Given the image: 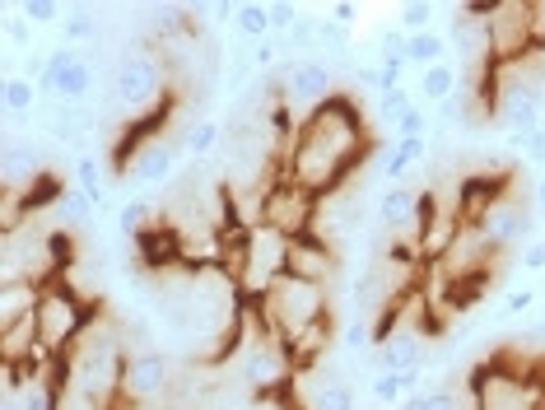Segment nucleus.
I'll return each instance as SVG.
<instances>
[{"mask_svg":"<svg viewBox=\"0 0 545 410\" xmlns=\"http://www.w3.org/2000/svg\"><path fill=\"white\" fill-rule=\"evenodd\" d=\"M368 150H373V140H368V122L359 103L350 94H336L331 103H322L299 122V136L289 140L285 150V182L313 196H336L341 182L364 164Z\"/></svg>","mask_w":545,"mask_h":410,"instance_id":"1","label":"nucleus"},{"mask_svg":"<svg viewBox=\"0 0 545 410\" xmlns=\"http://www.w3.org/2000/svg\"><path fill=\"white\" fill-rule=\"evenodd\" d=\"M126 359L131 350L122 345L117 327H108L103 317H94V327L84 331L75 350L61 359V373L70 383H80L94 401H103L108 410H122V373H126Z\"/></svg>","mask_w":545,"mask_h":410,"instance_id":"2","label":"nucleus"},{"mask_svg":"<svg viewBox=\"0 0 545 410\" xmlns=\"http://www.w3.org/2000/svg\"><path fill=\"white\" fill-rule=\"evenodd\" d=\"M252 313L261 317V327L271 341H294L308 327H317L322 317H331V294L327 285H313V280H294V275H280L261 299L247 303Z\"/></svg>","mask_w":545,"mask_h":410,"instance_id":"3","label":"nucleus"},{"mask_svg":"<svg viewBox=\"0 0 545 410\" xmlns=\"http://www.w3.org/2000/svg\"><path fill=\"white\" fill-rule=\"evenodd\" d=\"M33 317H38V350L61 364V359L75 350V341L94 327L98 303L84 299L80 289L66 285V280H47V285H42V299H38V313Z\"/></svg>","mask_w":545,"mask_h":410,"instance_id":"4","label":"nucleus"},{"mask_svg":"<svg viewBox=\"0 0 545 410\" xmlns=\"http://www.w3.org/2000/svg\"><path fill=\"white\" fill-rule=\"evenodd\" d=\"M112 94H117V108L131 112V117H150V112L168 108V75L164 61L154 52H126L122 66H117V80H112Z\"/></svg>","mask_w":545,"mask_h":410,"instance_id":"5","label":"nucleus"},{"mask_svg":"<svg viewBox=\"0 0 545 410\" xmlns=\"http://www.w3.org/2000/svg\"><path fill=\"white\" fill-rule=\"evenodd\" d=\"M541 383L513 369L504 355L471 373V410H541Z\"/></svg>","mask_w":545,"mask_h":410,"instance_id":"6","label":"nucleus"},{"mask_svg":"<svg viewBox=\"0 0 545 410\" xmlns=\"http://www.w3.org/2000/svg\"><path fill=\"white\" fill-rule=\"evenodd\" d=\"M317 205H322V196L303 192V187H294V182L280 178L271 192H266L261 224L280 229L285 238H303V233H313V224H317Z\"/></svg>","mask_w":545,"mask_h":410,"instance_id":"7","label":"nucleus"},{"mask_svg":"<svg viewBox=\"0 0 545 410\" xmlns=\"http://www.w3.org/2000/svg\"><path fill=\"white\" fill-rule=\"evenodd\" d=\"M280 98H285L289 108H303V117L308 112H317L322 103H331V66H322L317 56H299V61H289L285 70H280Z\"/></svg>","mask_w":545,"mask_h":410,"instance_id":"8","label":"nucleus"},{"mask_svg":"<svg viewBox=\"0 0 545 410\" xmlns=\"http://www.w3.org/2000/svg\"><path fill=\"white\" fill-rule=\"evenodd\" d=\"M168 378H173V369L159 350H131L122 373V406H159L168 392Z\"/></svg>","mask_w":545,"mask_h":410,"instance_id":"9","label":"nucleus"},{"mask_svg":"<svg viewBox=\"0 0 545 410\" xmlns=\"http://www.w3.org/2000/svg\"><path fill=\"white\" fill-rule=\"evenodd\" d=\"M541 94H536L532 80H508L499 94H494V117L513 140H527L532 131H541Z\"/></svg>","mask_w":545,"mask_h":410,"instance_id":"10","label":"nucleus"},{"mask_svg":"<svg viewBox=\"0 0 545 410\" xmlns=\"http://www.w3.org/2000/svg\"><path fill=\"white\" fill-rule=\"evenodd\" d=\"M294 383H299V410H359L355 387L345 383L327 359L313 364V369L294 373Z\"/></svg>","mask_w":545,"mask_h":410,"instance_id":"11","label":"nucleus"},{"mask_svg":"<svg viewBox=\"0 0 545 410\" xmlns=\"http://www.w3.org/2000/svg\"><path fill=\"white\" fill-rule=\"evenodd\" d=\"M0 178H5V192H33L47 168H42V150L33 140H19V136H5V150H0Z\"/></svg>","mask_w":545,"mask_h":410,"instance_id":"12","label":"nucleus"},{"mask_svg":"<svg viewBox=\"0 0 545 410\" xmlns=\"http://www.w3.org/2000/svg\"><path fill=\"white\" fill-rule=\"evenodd\" d=\"M285 275H294V280H313V285H327L331 275H336V252H331V243L327 238H317V233L289 238Z\"/></svg>","mask_w":545,"mask_h":410,"instance_id":"13","label":"nucleus"},{"mask_svg":"<svg viewBox=\"0 0 545 410\" xmlns=\"http://www.w3.org/2000/svg\"><path fill=\"white\" fill-rule=\"evenodd\" d=\"M532 210H527V205H522L518 210V201H499V205H490V210H485V215L476 219L480 224V233H485V238H490V247L494 252H499V247H513V243H522V238H527V233H532Z\"/></svg>","mask_w":545,"mask_h":410,"instance_id":"14","label":"nucleus"},{"mask_svg":"<svg viewBox=\"0 0 545 410\" xmlns=\"http://www.w3.org/2000/svg\"><path fill=\"white\" fill-rule=\"evenodd\" d=\"M448 47H457L462 66H476V61L494 56V47H490V24H485V19H476V14L462 5V10H457V19L448 24Z\"/></svg>","mask_w":545,"mask_h":410,"instance_id":"15","label":"nucleus"},{"mask_svg":"<svg viewBox=\"0 0 545 410\" xmlns=\"http://www.w3.org/2000/svg\"><path fill=\"white\" fill-rule=\"evenodd\" d=\"M378 224L392 233H420V192H410V187H387L378 196Z\"/></svg>","mask_w":545,"mask_h":410,"instance_id":"16","label":"nucleus"},{"mask_svg":"<svg viewBox=\"0 0 545 410\" xmlns=\"http://www.w3.org/2000/svg\"><path fill=\"white\" fill-rule=\"evenodd\" d=\"M173 164H178V145H173V140H150V145L126 164V173H131V182H140V187H154V182L173 178Z\"/></svg>","mask_w":545,"mask_h":410,"instance_id":"17","label":"nucleus"},{"mask_svg":"<svg viewBox=\"0 0 545 410\" xmlns=\"http://www.w3.org/2000/svg\"><path fill=\"white\" fill-rule=\"evenodd\" d=\"M406 369H424V341L415 331L401 327L378 345V373H406Z\"/></svg>","mask_w":545,"mask_h":410,"instance_id":"18","label":"nucleus"},{"mask_svg":"<svg viewBox=\"0 0 545 410\" xmlns=\"http://www.w3.org/2000/svg\"><path fill=\"white\" fill-rule=\"evenodd\" d=\"M42 299V280H0V327L33 317Z\"/></svg>","mask_w":545,"mask_h":410,"instance_id":"19","label":"nucleus"},{"mask_svg":"<svg viewBox=\"0 0 545 410\" xmlns=\"http://www.w3.org/2000/svg\"><path fill=\"white\" fill-rule=\"evenodd\" d=\"M94 94V66H89V56H75L66 66V75L56 80V103H70V108H84V98Z\"/></svg>","mask_w":545,"mask_h":410,"instance_id":"20","label":"nucleus"},{"mask_svg":"<svg viewBox=\"0 0 545 410\" xmlns=\"http://www.w3.org/2000/svg\"><path fill=\"white\" fill-rule=\"evenodd\" d=\"M462 94V70L452 66V61H443V66H429L420 70V98H429V103H448V98Z\"/></svg>","mask_w":545,"mask_h":410,"instance_id":"21","label":"nucleus"},{"mask_svg":"<svg viewBox=\"0 0 545 410\" xmlns=\"http://www.w3.org/2000/svg\"><path fill=\"white\" fill-rule=\"evenodd\" d=\"M47 126H52L56 140H66V145H84V131L94 126V112L89 108H70V103H56L47 112Z\"/></svg>","mask_w":545,"mask_h":410,"instance_id":"22","label":"nucleus"},{"mask_svg":"<svg viewBox=\"0 0 545 410\" xmlns=\"http://www.w3.org/2000/svg\"><path fill=\"white\" fill-rule=\"evenodd\" d=\"M420 159H424V140H396L392 150L382 154V178L392 182V187H401V178H406Z\"/></svg>","mask_w":545,"mask_h":410,"instance_id":"23","label":"nucleus"},{"mask_svg":"<svg viewBox=\"0 0 545 410\" xmlns=\"http://www.w3.org/2000/svg\"><path fill=\"white\" fill-rule=\"evenodd\" d=\"M406 61L410 66H420V70H429V66H443L448 61V38L443 33H410V47H406Z\"/></svg>","mask_w":545,"mask_h":410,"instance_id":"24","label":"nucleus"},{"mask_svg":"<svg viewBox=\"0 0 545 410\" xmlns=\"http://www.w3.org/2000/svg\"><path fill=\"white\" fill-rule=\"evenodd\" d=\"M56 215H61V229H66V233L89 229V219H94V201H89L80 187H66V196L56 201Z\"/></svg>","mask_w":545,"mask_h":410,"instance_id":"25","label":"nucleus"},{"mask_svg":"<svg viewBox=\"0 0 545 410\" xmlns=\"http://www.w3.org/2000/svg\"><path fill=\"white\" fill-rule=\"evenodd\" d=\"M38 84L28 80V75H10V80H5V89H0V98H5V112H10V117H28V112L38 108Z\"/></svg>","mask_w":545,"mask_h":410,"instance_id":"26","label":"nucleus"},{"mask_svg":"<svg viewBox=\"0 0 545 410\" xmlns=\"http://www.w3.org/2000/svg\"><path fill=\"white\" fill-rule=\"evenodd\" d=\"M233 28H238L243 38H252V42H266L275 33V28H271V5H261V0H252V5H238V19H233Z\"/></svg>","mask_w":545,"mask_h":410,"instance_id":"27","label":"nucleus"},{"mask_svg":"<svg viewBox=\"0 0 545 410\" xmlns=\"http://www.w3.org/2000/svg\"><path fill=\"white\" fill-rule=\"evenodd\" d=\"M56 383V378H52ZM52 383H28L19 392L0 401V410H56V397H52Z\"/></svg>","mask_w":545,"mask_h":410,"instance_id":"28","label":"nucleus"},{"mask_svg":"<svg viewBox=\"0 0 545 410\" xmlns=\"http://www.w3.org/2000/svg\"><path fill=\"white\" fill-rule=\"evenodd\" d=\"M438 5H429V0H401L396 5V19H401V33H429V24H434Z\"/></svg>","mask_w":545,"mask_h":410,"instance_id":"29","label":"nucleus"},{"mask_svg":"<svg viewBox=\"0 0 545 410\" xmlns=\"http://www.w3.org/2000/svg\"><path fill=\"white\" fill-rule=\"evenodd\" d=\"M368 397H373V406H401V401L410 397V392H406V378H401V373H373V383H368Z\"/></svg>","mask_w":545,"mask_h":410,"instance_id":"30","label":"nucleus"},{"mask_svg":"<svg viewBox=\"0 0 545 410\" xmlns=\"http://www.w3.org/2000/svg\"><path fill=\"white\" fill-rule=\"evenodd\" d=\"M406 47H410V33H401V28H382L378 33V56L387 70L406 66Z\"/></svg>","mask_w":545,"mask_h":410,"instance_id":"31","label":"nucleus"},{"mask_svg":"<svg viewBox=\"0 0 545 410\" xmlns=\"http://www.w3.org/2000/svg\"><path fill=\"white\" fill-rule=\"evenodd\" d=\"M98 168H103V164H98L94 154H80V164H75V187H80V192L89 196L94 205L103 201V173H98Z\"/></svg>","mask_w":545,"mask_h":410,"instance_id":"32","label":"nucleus"},{"mask_svg":"<svg viewBox=\"0 0 545 410\" xmlns=\"http://www.w3.org/2000/svg\"><path fill=\"white\" fill-rule=\"evenodd\" d=\"M219 140H224V126L205 117V122H196V126H191V131H187V154H196V159H205V154L215 150Z\"/></svg>","mask_w":545,"mask_h":410,"instance_id":"33","label":"nucleus"},{"mask_svg":"<svg viewBox=\"0 0 545 410\" xmlns=\"http://www.w3.org/2000/svg\"><path fill=\"white\" fill-rule=\"evenodd\" d=\"M410 108H415V98H410L406 89H392V94H382V98H378V122H392V126H396Z\"/></svg>","mask_w":545,"mask_h":410,"instance_id":"34","label":"nucleus"},{"mask_svg":"<svg viewBox=\"0 0 545 410\" xmlns=\"http://www.w3.org/2000/svg\"><path fill=\"white\" fill-rule=\"evenodd\" d=\"M19 14H24L28 24L38 28V24H56V19H61V5H56V0H24V5H19Z\"/></svg>","mask_w":545,"mask_h":410,"instance_id":"35","label":"nucleus"},{"mask_svg":"<svg viewBox=\"0 0 545 410\" xmlns=\"http://www.w3.org/2000/svg\"><path fill=\"white\" fill-rule=\"evenodd\" d=\"M61 28H66V47H75V42H89L98 33V19H89V14H70V19H61Z\"/></svg>","mask_w":545,"mask_h":410,"instance_id":"36","label":"nucleus"},{"mask_svg":"<svg viewBox=\"0 0 545 410\" xmlns=\"http://www.w3.org/2000/svg\"><path fill=\"white\" fill-rule=\"evenodd\" d=\"M424 131H429V117H424V108L415 103V108L396 122V140H424Z\"/></svg>","mask_w":545,"mask_h":410,"instance_id":"37","label":"nucleus"},{"mask_svg":"<svg viewBox=\"0 0 545 410\" xmlns=\"http://www.w3.org/2000/svg\"><path fill=\"white\" fill-rule=\"evenodd\" d=\"M117 229H122L126 238H140V233H145V201H126L122 215H117Z\"/></svg>","mask_w":545,"mask_h":410,"instance_id":"38","label":"nucleus"},{"mask_svg":"<svg viewBox=\"0 0 545 410\" xmlns=\"http://www.w3.org/2000/svg\"><path fill=\"white\" fill-rule=\"evenodd\" d=\"M341 341H345V350H364V345L373 341L368 317H350V322H345V331H341Z\"/></svg>","mask_w":545,"mask_h":410,"instance_id":"39","label":"nucleus"},{"mask_svg":"<svg viewBox=\"0 0 545 410\" xmlns=\"http://www.w3.org/2000/svg\"><path fill=\"white\" fill-rule=\"evenodd\" d=\"M299 19H303L299 5H289V0H275V5H271V28H275V33H289Z\"/></svg>","mask_w":545,"mask_h":410,"instance_id":"40","label":"nucleus"},{"mask_svg":"<svg viewBox=\"0 0 545 410\" xmlns=\"http://www.w3.org/2000/svg\"><path fill=\"white\" fill-rule=\"evenodd\" d=\"M345 33H350V28L331 24V19H322V24H317V42H322V47H336V56H345Z\"/></svg>","mask_w":545,"mask_h":410,"instance_id":"41","label":"nucleus"},{"mask_svg":"<svg viewBox=\"0 0 545 410\" xmlns=\"http://www.w3.org/2000/svg\"><path fill=\"white\" fill-rule=\"evenodd\" d=\"M285 42H289V47H313V42H317V24H313V19H299V24L285 33Z\"/></svg>","mask_w":545,"mask_h":410,"instance_id":"42","label":"nucleus"},{"mask_svg":"<svg viewBox=\"0 0 545 410\" xmlns=\"http://www.w3.org/2000/svg\"><path fill=\"white\" fill-rule=\"evenodd\" d=\"M275 56H280V42H275V38L257 42V47H252V70H271Z\"/></svg>","mask_w":545,"mask_h":410,"instance_id":"43","label":"nucleus"},{"mask_svg":"<svg viewBox=\"0 0 545 410\" xmlns=\"http://www.w3.org/2000/svg\"><path fill=\"white\" fill-rule=\"evenodd\" d=\"M532 303H536V294H532V289H513V294H508V299H504V313H508V317H522V313H527V308H532Z\"/></svg>","mask_w":545,"mask_h":410,"instance_id":"44","label":"nucleus"},{"mask_svg":"<svg viewBox=\"0 0 545 410\" xmlns=\"http://www.w3.org/2000/svg\"><path fill=\"white\" fill-rule=\"evenodd\" d=\"M518 145H522V154H527L532 164H545V126L541 131H532L527 140H518Z\"/></svg>","mask_w":545,"mask_h":410,"instance_id":"45","label":"nucleus"},{"mask_svg":"<svg viewBox=\"0 0 545 410\" xmlns=\"http://www.w3.org/2000/svg\"><path fill=\"white\" fill-rule=\"evenodd\" d=\"M355 19H359V5H355V0H336V5H331V24L350 28Z\"/></svg>","mask_w":545,"mask_h":410,"instance_id":"46","label":"nucleus"},{"mask_svg":"<svg viewBox=\"0 0 545 410\" xmlns=\"http://www.w3.org/2000/svg\"><path fill=\"white\" fill-rule=\"evenodd\" d=\"M522 266H527V271H545V243L527 247V252H522Z\"/></svg>","mask_w":545,"mask_h":410,"instance_id":"47","label":"nucleus"},{"mask_svg":"<svg viewBox=\"0 0 545 410\" xmlns=\"http://www.w3.org/2000/svg\"><path fill=\"white\" fill-rule=\"evenodd\" d=\"M5 38H10V42H28V19H10V24H5Z\"/></svg>","mask_w":545,"mask_h":410,"instance_id":"48","label":"nucleus"},{"mask_svg":"<svg viewBox=\"0 0 545 410\" xmlns=\"http://www.w3.org/2000/svg\"><path fill=\"white\" fill-rule=\"evenodd\" d=\"M532 215H545V178L536 182V192H532Z\"/></svg>","mask_w":545,"mask_h":410,"instance_id":"49","label":"nucleus"},{"mask_svg":"<svg viewBox=\"0 0 545 410\" xmlns=\"http://www.w3.org/2000/svg\"><path fill=\"white\" fill-rule=\"evenodd\" d=\"M122 410H168V406H122Z\"/></svg>","mask_w":545,"mask_h":410,"instance_id":"50","label":"nucleus"},{"mask_svg":"<svg viewBox=\"0 0 545 410\" xmlns=\"http://www.w3.org/2000/svg\"><path fill=\"white\" fill-rule=\"evenodd\" d=\"M229 410H247V406H229Z\"/></svg>","mask_w":545,"mask_h":410,"instance_id":"51","label":"nucleus"},{"mask_svg":"<svg viewBox=\"0 0 545 410\" xmlns=\"http://www.w3.org/2000/svg\"><path fill=\"white\" fill-rule=\"evenodd\" d=\"M541 322H545V308H541Z\"/></svg>","mask_w":545,"mask_h":410,"instance_id":"52","label":"nucleus"},{"mask_svg":"<svg viewBox=\"0 0 545 410\" xmlns=\"http://www.w3.org/2000/svg\"><path fill=\"white\" fill-rule=\"evenodd\" d=\"M541 126H545V112H541Z\"/></svg>","mask_w":545,"mask_h":410,"instance_id":"53","label":"nucleus"}]
</instances>
